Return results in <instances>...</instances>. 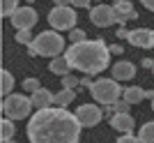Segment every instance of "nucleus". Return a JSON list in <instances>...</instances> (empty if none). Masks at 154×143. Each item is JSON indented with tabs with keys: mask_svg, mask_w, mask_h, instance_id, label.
I'll return each instance as SVG.
<instances>
[{
	"mask_svg": "<svg viewBox=\"0 0 154 143\" xmlns=\"http://www.w3.org/2000/svg\"><path fill=\"white\" fill-rule=\"evenodd\" d=\"M81 120L60 106L35 111L28 120L26 134L30 143H78L81 136Z\"/></svg>",
	"mask_w": 154,
	"mask_h": 143,
	"instance_id": "nucleus-1",
	"label": "nucleus"
},
{
	"mask_svg": "<svg viewBox=\"0 0 154 143\" xmlns=\"http://www.w3.org/2000/svg\"><path fill=\"white\" fill-rule=\"evenodd\" d=\"M71 69L83 72L85 76L101 74L110 65V49L103 39H85L81 44H69L64 51Z\"/></svg>",
	"mask_w": 154,
	"mask_h": 143,
	"instance_id": "nucleus-2",
	"label": "nucleus"
},
{
	"mask_svg": "<svg viewBox=\"0 0 154 143\" xmlns=\"http://www.w3.org/2000/svg\"><path fill=\"white\" fill-rule=\"evenodd\" d=\"M64 49V39L58 30H44L35 37L30 46H28V56H44V58H60Z\"/></svg>",
	"mask_w": 154,
	"mask_h": 143,
	"instance_id": "nucleus-3",
	"label": "nucleus"
},
{
	"mask_svg": "<svg viewBox=\"0 0 154 143\" xmlns=\"http://www.w3.org/2000/svg\"><path fill=\"white\" fill-rule=\"evenodd\" d=\"M122 88H120V83H117L115 78H97L94 83H92L90 88V95L94 102H99L101 106H113L120 102V95H122Z\"/></svg>",
	"mask_w": 154,
	"mask_h": 143,
	"instance_id": "nucleus-4",
	"label": "nucleus"
},
{
	"mask_svg": "<svg viewBox=\"0 0 154 143\" xmlns=\"http://www.w3.org/2000/svg\"><path fill=\"white\" fill-rule=\"evenodd\" d=\"M0 109H2L5 118H9V120H23V118L30 116V111L35 106H32V99L28 95H9V97L2 99Z\"/></svg>",
	"mask_w": 154,
	"mask_h": 143,
	"instance_id": "nucleus-5",
	"label": "nucleus"
},
{
	"mask_svg": "<svg viewBox=\"0 0 154 143\" xmlns=\"http://www.w3.org/2000/svg\"><path fill=\"white\" fill-rule=\"evenodd\" d=\"M76 21H78V14L74 7H53L51 12H48V26H51V30H58V33H62V30H74L76 28Z\"/></svg>",
	"mask_w": 154,
	"mask_h": 143,
	"instance_id": "nucleus-6",
	"label": "nucleus"
},
{
	"mask_svg": "<svg viewBox=\"0 0 154 143\" xmlns=\"http://www.w3.org/2000/svg\"><path fill=\"white\" fill-rule=\"evenodd\" d=\"M90 21L97 28H108L113 23H117V14L113 9V5H92L90 7Z\"/></svg>",
	"mask_w": 154,
	"mask_h": 143,
	"instance_id": "nucleus-7",
	"label": "nucleus"
},
{
	"mask_svg": "<svg viewBox=\"0 0 154 143\" xmlns=\"http://www.w3.org/2000/svg\"><path fill=\"white\" fill-rule=\"evenodd\" d=\"M37 21H39L37 9H35V7H30V5H26V7H19V9L14 12L12 26L16 28V30H32Z\"/></svg>",
	"mask_w": 154,
	"mask_h": 143,
	"instance_id": "nucleus-8",
	"label": "nucleus"
},
{
	"mask_svg": "<svg viewBox=\"0 0 154 143\" xmlns=\"http://www.w3.org/2000/svg\"><path fill=\"white\" fill-rule=\"evenodd\" d=\"M76 118L81 120L83 127H94V125L101 122L103 118V109H99L97 104H81L76 109Z\"/></svg>",
	"mask_w": 154,
	"mask_h": 143,
	"instance_id": "nucleus-9",
	"label": "nucleus"
},
{
	"mask_svg": "<svg viewBox=\"0 0 154 143\" xmlns=\"http://www.w3.org/2000/svg\"><path fill=\"white\" fill-rule=\"evenodd\" d=\"M127 42L131 46H136V49H154V30H149V28H134L129 33Z\"/></svg>",
	"mask_w": 154,
	"mask_h": 143,
	"instance_id": "nucleus-10",
	"label": "nucleus"
},
{
	"mask_svg": "<svg viewBox=\"0 0 154 143\" xmlns=\"http://www.w3.org/2000/svg\"><path fill=\"white\" fill-rule=\"evenodd\" d=\"M110 127L117 129L120 134H131L136 127V120L131 118V113H115L110 118Z\"/></svg>",
	"mask_w": 154,
	"mask_h": 143,
	"instance_id": "nucleus-11",
	"label": "nucleus"
},
{
	"mask_svg": "<svg viewBox=\"0 0 154 143\" xmlns=\"http://www.w3.org/2000/svg\"><path fill=\"white\" fill-rule=\"evenodd\" d=\"M136 76V65L129 60H117L113 65V78L115 81H131Z\"/></svg>",
	"mask_w": 154,
	"mask_h": 143,
	"instance_id": "nucleus-12",
	"label": "nucleus"
},
{
	"mask_svg": "<svg viewBox=\"0 0 154 143\" xmlns=\"http://www.w3.org/2000/svg\"><path fill=\"white\" fill-rule=\"evenodd\" d=\"M30 99H32V106H35L37 111L51 109V104H55V95H53L48 88H39L37 92H32V95H30Z\"/></svg>",
	"mask_w": 154,
	"mask_h": 143,
	"instance_id": "nucleus-13",
	"label": "nucleus"
},
{
	"mask_svg": "<svg viewBox=\"0 0 154 143\" xmlns=\"http://www.w3.org/2000/svg\"><path fill=\"white\" fill-rule=\"evenodd\" d=\"M113 9H115V14H117V19H120V16H124V19H136V16H138V12H136L134 9V2H131V0H115V2H113Z\"/></svg>",
	"mask_w": 154,
	"mask_h": 143,
	"instance_id": "nucleus-14",
	"label": "nucleus"
},
{
	"mask_svg": "<svg viewBox=\"0 0 154 143\" xmlns=\"http://www.w3.org/2000/svg\"><path fill=\"white\" fill-rule=\"evenodd\" d=\"M122 99H124V102H129L131 106H134V104H140L143 99H145V90L138 88V85H129V88H124Z\"/></svg>",
	"mask_w": 154,
	"mask_h": 143,
	"instance_id": "nucleus-15",
	"label": "nucleus"
},
{
	"mask_svg": "<svg viewBox=\"0 0 154 143\" xmlns=\"http://www.w3.org/2000/svg\"><path fill=\"white\" fill-rule=\"evenodd\" d=\"M48 69H51L53 74H58V76H67V74H71V65H69V60L64 58V56L53 58L51 65H48Z\"/></svg>",
	"mask_w": 154,
	"mask_h": 143,
	"instance_id": "nucleus-16",
	"label": "nucleus"
},
{
	"mask_svg": "<svg viewBox=\"0 0 154 143\" xmlns=\"http://www.w3.org/2000/svg\"><path fill=\"white\" fill-rule=\"evenodd\" d=\"M12 88H14V76L9 74V69H2L0 72V92H2V97H9Z\"/></svg>",
	"mask_w": 154,
	"mask_h": 143,
	"instance_id": "nucleus-17",
	"label": "nucleus"
},
{
	"mask_svg": "<svg viewBox=\"0 0 154 143\" xmlns=\"http://www.w3.org/2000/svg\"><path fill=\"white\" fill-rule=\"evenodd\" d=\"M74 99H76V90H67V88H62L60 92H55V104H58L60 109H67Z\"/></svg>",
	"mask_w": 154,
	"mask_h": 143,
	"instance_id": "nucleus-18",
	"label": "nucleus"
},
{
	"mask_svg": "<svg viewBox=\"0 0 154 143\" xmlns=\"http://www.w3.org/2000/svg\"><path fill=\"white\" fill-rule=\"evenodd\" d=\"M138 138H140V143H154V120L145 122L138 129Z\"/></svg>",
	"mask_w": 154,
	"mask_h": 143,
	"instance_id": "nucleus-19",
	"label": "nucleus"
},
{
	"mask_svg": "<svg viewBox=\"0 0 154 143\" xmlns=\"http://www.w3.org/2000/svg\"><path fill=\"white\" fill-rule=\"evenodd\" d=\"M14 132H16V127H14V122L9 120V118L0 120V138H2V141H12Z\"/></svg>",
	"mask_w": 154,
	"mask_h": 143,
	"instance_id": "nucleus-20",
	"label": "nucleus"
},
{
	"mask_svg": "<svg viewBox=\"0 0 154 143\" xmlns=\"http://www.w3.org/2000/svg\"><path fill=\"white\" fill-rule=\"evenodd\" d=\"M19 9V0H0V16L2 19H12L14 16V12Z\"/></svg>",
	"mask_w": 154,
	"mask_h": 143,
	"instance_id": "nucleus-21",
	"label": "nucleus"
},
{
	"mask_svg": "<svg viewBox=\"0 0 154 143\" xmlns=\"http://www.w3.org/2000/svg\"><path fill=\"white\" fill-rule=\"evenodd\" d=\"M14 39H16L19 44H23V46H30L32 42H35V37H32V30H16Z\"/></svg>",
	"mask_w": 154,
	"mask_h": 143,
	"instance_id": "nucleus-22",
	"label": "nucleus"
},
{
	"mask_svg": "<svg viewBox=\"0 0 154 143\" xmlns=\"http://www.w3.org/2000/svg\"><path fill=\"white\" fill-rule=\"evenodd\" d=\"M85 30L83 28H74V30H71L69 33V44H81V42H85Z\"/></svg>",
	"mask_w": 154,
	"mask_h": 143,
	"instance_id": "nucleus-23",
	"label": "nucleus"
},
{
	"mask_svg": "<svg viewBox=\"0 0 154 143\" xmlns=\"http://www.w3.org/2000/svg\"><path fill=\"white\" fill-rule=\"evenodd\" d=\"M76 85H81V78H76L74 74L62 76V88H67V90H76Z\"/></svg>",
	"mask_w": 154,
	"mask_h": 143,
	"instance_id": "nucleus-24",
	"label": "nucleus"
},
{
	"mask_svg": "<svg viewBox=\"0 0 154 143\" xmlns=\"http://www.w3.org/2000/svg\"><path fill=\"white\" fill-rule=\"evenodd\" d=\"M23 88H26V92H37L39 88H42V85H39V81L37 78H32V76H26V81H23Z\"/></svg>",
	"mask_w": 154,
	"mask_h": 143,
	"instance_id": "nucleus-25",
	"label": "nucleus"
},
{
	"mask_svg": "<svg viewBox=\"0 0 154 143\" xmlns=\"http://www.w3.org/2000/svg\"><path fill=\"white\" fill-rule=\"evenodd\" d=\"M113 109H115V113H129V109H131V104L129 102H117V104H113Z\"/></svg>",
	"mask_w": 154,
	"mask_h": 143,
	"instance_id": "nucleus-26",
	"label": "nucleus"
},
{
	"mask_svg": "<svg viewBox=\"0 0 154 143\" xmlns=\"http://www.w3.org/2000/svg\"><path fill=\"white\" fill-rule=\"evenodd\" d=\"M115 143H140V138H138V136H134V134H122V136L117 138Z\"/></svg>",
	"mask_w": 154,
	"mask_h": 143,
	"instance_id": "nucleus-27",
	"label": "nucleus"
},
{
	"mask_svg": "<svg viewBox=\"0 0 154 143\" xmlns=\"http://www.w3.org/2000/svg\"><path fill=\"white\" fill-rule=\"evenodd\" d=\"M92 0H71V7L74 9H85V7H90Z\"/></svg>",
	"mask_w": 154,
	"mask_h": 143,
	"instance_id": "nucleus-28",
	"label": "nucleus"
},
{
	"mask_svg": "<svg viewBox=\"0 0 154 143\" xmlns=\"http://www.w3.org/2000/svg\"><path fill=\"white\" fill-rule=\"evenodd\" d=\"M129 33L131 30H127V28H117V39H129Z\"/></svg>",
	"mask_w": 154,
	"mask_h": 143,
	"instance_id": "nucleus-29",
	"label": "nucleus"
},
{
	"mask_svg": "<svg viewBox=\"0 0 154 143\" xmlns=\"http://www.w3.org/2000/svg\"><path fill=\"white\" fill-rule=\"evenodd\" d=\"M140 5L145 9H149V12H154V0H140Z\"/></svg>",
	"mask_w": 154,
	"mask_h": 143,
	"instance_id": "nucleus-30",
	"label": "nucleus"
},
{
	"mask_svg": "<svg viewBox=\"0 0 154 143\" xmlns=\"http://www.w3.org/2000/svg\"><path fill=\"white\" fill-rule=\"evenodd\" d=\"M140 65H143V67H147V69H152V67H154V60H152V58H143V60H140Z\"/></svg>",
	"mask_w": 154,
	"mask_h": 143,
	"instance_id": "nucleus-31",
	"label": "nucleus"
},
{
	"mask_svg": "<svg viewBox=\"0 0 154 143\" xmlns=\"http://www.w3.org/2000/svg\"><path fill=\"white\" fill-rule=\"evenodd\" d=\"M122 51H124V46H110V53H115V56H122Z\"/></svg>",
	"mask_w": 154,
	"mask_h": 143,
	"instance_id": "nucleus-32",
	"label": "nucleus"
},
{
	"mask_svg": "<svg viewBox=\"0 0 154 143\" xmlns=\"http://www.w3.org/2000/svg\"><path fill=\"white\" fill-rule=\"evenodd\" d=\"M55 2V7H69L71 5V0H53Z\"/></svg>",
	"mask_w": 154,
	"mask_h": 143,
	"instance_id": "nucleus-33",
	"label": "nucleus"
},
{
	"mask_svg": "<svg viewBox=\"0 0 154 143\" xmlns=\"http://www.w3.org/2000/svg\"><path fill=\"white\" fill-rule=\"evenodd\" d=\"M0 143H16V141H14V138H12V141H0Z\"/></svg>",
	"mask_w": 154,
	"mask_h": 143,
	"instance_id": "nucleus-34",
	"label": "nucleus"
},
{
	"mask_svg": "<svg viewBox=\"0 0 154 143\" xmlns=\"http://www.w3.org/2000/svg\"><path fill=\"white\" fill-rule=\"evenodd\" d=\"M92 2H97V5H101V0H92Z\"/></svg>",
	"mask_w": 154,
	"mask_h": 143,
	"instance_id": "nucleus-35",
	"label": "nucleus"
},
{
	"mask_svg": "<svg viewBox=\"0 0 154 143\" xmlns=\"http://www.w3.org/2000/svg\"><path fill=\"white\" fill-rule=\"evenodd\" d=\"M152 111H154V99H152Z\"/></svg>",
	"mask_w": 154,
	"mask_h": 143,
	"instance_id": "nucleus-36",
	"label": "nucleus"
},
{
	"mask_svg": "<svg viewBox=\"0 0 154 143\" xmlns=\"http://www.w3.org/2000/svg\"><path fill=\"white\" fill-rule=\"evenodd\" d=\"M152 74H154V67H152Z\"/></svg>",
	"mask_w": 154,
	"mask_h": 143,
	"instance_id": "nucleus-37",
	"label": "nucleus"
}]
</instances>
